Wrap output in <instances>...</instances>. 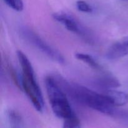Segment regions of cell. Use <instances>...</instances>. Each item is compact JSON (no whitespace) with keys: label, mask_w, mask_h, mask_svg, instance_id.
Segmentation results:
<instances>
[{"label":"cell","mask_w":128,"mask_h":128,"mask_svg":"<svg viewBox=\"0 0 128 128\" xmlns=\"http://www.w3.org/2000/svg\"><path fill=\"white\" fill-rule=\"evenodd\" d=\"M5 3L10 8L16 11H20L23 10L22 0H4Z\"/></svg>","instance_id":"obj_12"},{"label":"cell","mask_w":128,"mask_h":128,"mask_svg":"<svg viewBox=\"0 0 128 128\" xmlns=\"http://www.w3.org/2000/svg\"><path fill=\"white\" fill-rule=\"evenodd\" d=\"M75 56L77 58V60L84 62L94 70H99V71H102V66L91 55L88 54L82 53V52H78V53H76Z\"/></svg>","instance_id":"obj_8"},{"label":"cell","mask_w":128,"mask_h":128,"mask_svg":"<svg viewBox=\"0 0 128 128\" xmlns=\"http://www.w3.org/2000/svg\"><path fill=\"white\" fill-rule=\"evenodd\" d=\"M114 106H122L128 103V94L123 91L109 90L104 92Z\"/></svg>","instance_id":"obj_7"},{"label":"cell","mask_w":128,"mask_h":128,"mask_svg":"<svg viewBox=\"0 0 128 128\" xmlns=\"http://www.w3.org/2000/svg\"><path fill=\"white\" fill-rule=\"evenodd\" d=\"M52 16L56 21L63 25L68 30L88 40L89 35L86 29L71 14L64 11H59L54 13Z\"/></svg>","instance_id":"obj_5"},{"label":"cell","mask_w":128,"mask_h":128,"mask_svg":"<svg viewBox=\"0 0 128 128\" xmlns=\"http://www.w3.org/2000/svg\"><path fill=\"white\" fill-rule=\"evenodd\" d=\"M98 84L108 88H114L120 86V82L116 78L109 76H103L99 79Z\"/></svg>","instance_id":"obj_10"},{"label":"cell","mask_w":128,"mask_h":128,"mask_svg":"<svg viewBox=\"0 0 128 128\" xmlns=\"http://www.w3.org/2000/svg\"><path fill=\"white\" fill-rule=\"evenodd\" d=\"M61 84L64 91L71 97L94 110L107 114L114 113V107L110 102L104 94L98 93L84 86L71 83L61 80Z\"/></svg>","instance_id":"obj_1"},{"label":"cell","mask_w":128,"mask_h":128,"mask_svg":"<svg viewBox=\"0 0 128 128\" xmlns=\"http://www.w3.org/2000/svg\"><path fill=\"white\" fill-rule=\"evenodd\" d=\"M76 8L80 11L86 13H91L92 12V8L86 1L79 0L76 2Z\"/></svg>","instance_id":"obj_13"},{"label":"cell","mask_w":128,"mask_h":128,"mask_svg":"<svg viewBox=\"0 0 128 128\" xmlns=\"http://www.w3.org/2000/svg\"><path fill=\"white\" fill-rule=\"evenodd\" d=\"M17 56L21 68V90L25 92L34 108L38 112H42L44 106L41 88L34 75L33 68L29 59L23 52L17 51Z\"/></svg>","instance_id":"obj_2"},{"label":"cell","mask_w":128,"mask_h":128,"mask_svg":"<svg viewBox=\"0 0 128 128\" xmlns=\"http://www.w3.org/2000/svg\"><path fill=\"white\" fill-rule=\"evenodd\" d=\"M21 34L31 45L36 48L52 60L60 64H63L64 62L63 56L60 52L46 43L38 35L31 30L26 28H22L21 30Z\"/></svg>","instance_id":"obj_4"},{"label":"cell","mask_w":128,"mask_h":128,"mask_svg":"<svg viewBox=\"0 0 128 128\" xmlns=\"http://www.w3.org/2000/svg\"><path fill=\"white\" fill-rule=\"evenodd\" d=\"M62 128H81V122L76 114L64 120Z\"/></svg>","instance_id":"obj_11"},{"label":"cell","mask_w":128,"mask_h":128,"mask_svg":"<svg viewBox=\"0 0 128 128\" xmlns=\"http://www.w3.org/2000/svg\"><path fill=\"white\" fill-rule=\"evenodd\" d=\"M128 55V36L121 39L111 45L106 52V57L110 60H116Z\"/></svg>","instance_id":"obj_6"},{"label":"cell","mask_w":128,"mask_h":128,"mask_svg":"<svg viewBox=\"0 0 128 128\" xmlns=\"http://www.w3.org/2000/svg\"><path fill=\"white\" fill-rule=\"evenodd\" d=\"M46 91L49 101L54 114L59 118H70L74 114L68 100L64 91L61 88L54 78L48 76L45 80Z\"/></svg>","instance_id":"obj_3"},{"label":"cell","mask_w":128,"mask_h":128,"mask_svg":"<svg viewBox=\"0 0 128 128\" xmlns=\"http://www.w3.org/2000/svg\"><path fill=\"white\" fill-rule=\"evenodd\" d=\"M8 119L10 128H25L24 124L21 116L16 111L12 110L9 111Z\"/></svg>","instance_id":"obj_9"}]
</instances>
